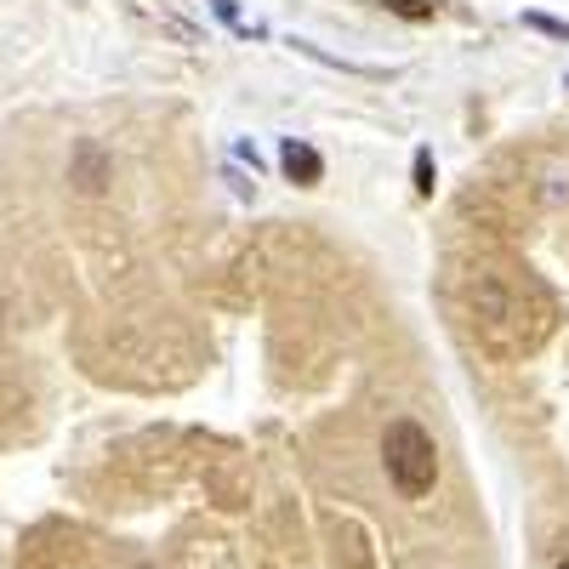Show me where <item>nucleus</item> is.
Here are the masks:
<instances>
[{
    "label": "nucleus",
    "mask_w": 569,
    "mask_h": 569,
    "mask_svg": "<svg viewBox=\"0 0 569 569\" xmlns=\"http://www.w3.org/2000/svg\"><path fill=\"white\" fill-rule=\"evenodd\" d=\"M525 23H530V29H541V34H558V40H569V23H558V18H547V12H525Z\"/></svg>",
    "instance_id": "nucleus-6"
},
{
    "label": "nucleus",
    "mask_w": 569,
    "mask_h": 569,
    "mask_svg": "<svg viewBox=\"0 0 569 569\" xmlns=\"http://www.w3.org/2000/svg\"><path fill=\"white\" fill-rule=\"evenodd\" d=\"M558 569H569V558H563V563H558Z\"/></svg>",
    "instance_id": "nucleus-9"
},
{
    "label": "nucleus",
    "mask_w": 569,
    "mask_h": 569,
    "mask_svg": "<svg viewBox=\"0 0 569 569\" xmlns=\"http://www.w3.org/2000/svg\"><path fill=\"white\" fill-rule=\"evenodd\" d=\"M279 166H284V177L291 182H302V188H313L319 177H325V160L308 149L302 137H284V149H279Z\"/></svg>",
    "instance_id": "nucleus-4"
},
{
    "label": "nucleus",
    "mask_w": 569,
    "mask_h": 569,
    "mask_svg": "<svg viewBox=\"0 0 569 569\" xmlns=\"http://www.w3.org/2000/svg\"><path fill=\"white\" fill-rule=\"evenodd\" d=\"M382 467H388V479L405 501H427L439 485V445L433 433H427L421 421L410 416H393L388 421V433H382Z\"/></svg>",
    "instance_id": "nucleus-1"
},
{
    "label": "nucleus",
    "mask_w": 569,
    "mask_h": 569,
    "mask_svg": "<svg viewBox=\"0 0 569 569\" xmlns=\"http://www.w3.org/2000/svg\"><path fill=\"white\" fill-rule=\"evenodd\" d=\"M416 194H433V154L416 149Z\"/></svg>",
    "instance_id": "nucleus-5"
},
{
    "label": "nucleus",
    "mask_w": 569,
    "mask_h": 569,
    "mask_svg": "<svg viewBox=\"0 0 569 569\" xmlns=\"http://www.w3.org/2000/svg\"><path fill=\"white\" fill-rule=\"evenodd\" d=\"M69 182L80 188V194H103V182H109V154L98 149V142H80V149H74Z\"/></svg>",
    "instance_id": "nucleus-3"
},
{
    "label": "nucleus",
    "mask_w": 569,
    "mask_h": 569,
    "mask_svg": "<svg viewBox=\"0 0 569 569\" xmlns=\"http://www.w3.org/2000/svg\"><path fill=\"white\" fill-rule=\"evenodd\" d=\"M388 7H393V12H405V18H427V12H433L427 0H388Z\"/></svg>",
    "instance_id": "nucleus-7"
},
{
    "label": "nucleus",
    "mask_w": 569,
    "mask_h": 569,
    "mask_svg": "<svg viewBox=\"0 0 569 569\" xmlns=\"http://www.w3.org/2000/svg\"><path fill=\"white\" fill-rule=\"evenodd\" d=\"M137 569H154V563H137Z\"/></svg>",
    "instance_id": "nucleus-8"
},
{
    "label": "nucleus",
    "mask_w": 569,
    "mask_h": 569,
    "mask_svg": "<svg viewBox=\"0 0 569 569\" xmlns=\"http://www.w3.org/2000/svg\"><path fill=\"white\" fill-rule=\"evenodd\" d=\"M467 308H472V319H479L490 337L512 330V342H525V291H518L512 279H501V273L467 279Z\"/></svg>",
    "instance_id": "nucleus-2"
}]
</instances>
